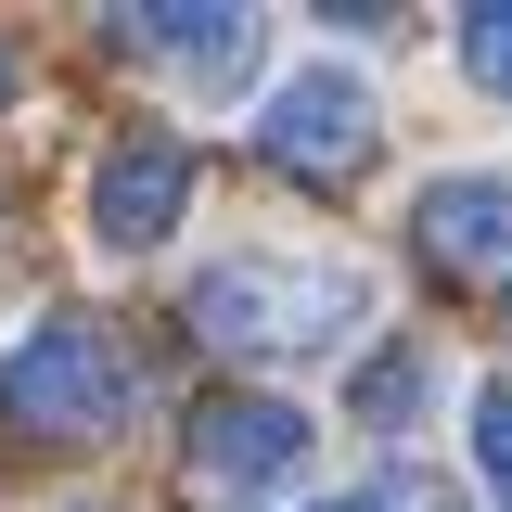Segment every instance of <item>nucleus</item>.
Returning a JSON list of instances; mask_svg holds the SVG:
<instances>
[{
    "instance_id": "f8f14e48",
    "label": "nucleus",
    "mask_w": 512,
    "mask_h": 512,
    "mask_svg": "<svg viewBox=\"0 0 512 512\" xmlns=\"http://www.w3.org/2000/svg\"><path fill=\"white\" fill-rule=\"evenodd\" d=\"M0 103H13V52H0Z\"/></svg>"
},
{
    "instance_id": "6e6552de",
    "label": "nucleus",
    "mask_w": 512,
    "mask_h": 512,
    "mask_svg": "<svg viewBox=\"0 0 512 512\" xmlns=\"http://www.w3.org/2000/svg\"><path fill=\"white\" fill-rule=\"evenodd\" d=\"M423 397H436V359L423 346H384L372 372H359V423H410Z\"/></svg>"
},
{
    "instance_id": "1a4fd4ad",
    "label": "nucleus",
    "mask_w": 512,
    "mask_h": 512,
    "mask_svg": "<svg viewBox=\"0 0 512 512\" xmlns=\"http://www.w3.org/2000/svg\"><path fill=\"white\" fill-rule=\"evenodd\" d=\"M461 77H474L487 103H512V0H487V13H461Z\"/></svg>"
},
{
    "instance_id": "0eeeda50",
    "label": "nucleus",
    "mask_w": 512,
    "mask_h": 512,
    "mask_svg": "<svg viewBox=\"0 0 512 512\" xmlns=\"http://www.w3.org/2000/svg\"><path fill=\"white\" fill-rule=\"evenodd\" d=\"M128 39H141L154 64H180V77H205V90H231V77L256 64V13H218V0H141Z\"/></svg>"
},
{
    "instance_id": "9b49d317",
    "label": "nucleus",
    "mask_w": 512,
    "mask_h": 512,
    "mask_svg": "<svg viewBox=\"0 0 512 512\" xmlns=\"http://www.w3.org/2000/svg\"><path fill=\"white\" fill-rule=\"evenodd\" d=\"M308 512H372V500H308Z\"/></svg>"
},
{
    "instance_id": "39448f33",
    "label": "nucleus",
    "mask_w": 512,
    "mask_h": 512,
    "mask_svg": "<svg viewBox=\"0 0 512 512\" xmlns=\"http://www.w3.org/2000/svg\"><path fill=\"white\" fill-rule=\"evenodd\" d=\"M308 436L320 423L295 397H205V410H192V461H205L218 487H282V474L308 461Z\"/></svg>"
},
{
    "instance_id": "f257e3e1",
    "label": "nucleus",
    "mask_w": 512,
    "mask_h": 512,
    "mask_svg": "<svg viewBox=\"0 0 512 512\" xmlns=\"http://www.w3.org/2000/svg\"><path fill=\"white\" fill-rule=\"evenodd\" d=\"M372 308V282L359 269H333V256H218L205 282H192V333L205 346H231V359H308L333 346L346 320Z\"/></svg>"
},
{
    "instance_id": "423d86ee",
    "label": "nucleus",
    "mask_w": 512,
    "mask_h": 512,
    "mask_svg": "<svg viewBox=\"0 0 512 512\" xmlns=\"http://www.w3.org/2000/svg\"><path fill=\"white\" fill-rule=\"evenodd\" d=\"M410 231H423V256H448V269H512V180L500 167H448V180H423Z\"/></svg>"
},
{
    "instance_id": "20e7f679",
    "label": "nucleus",
    "mask_w": 512,
    "mask_h": 512,
    "mask_svg": "<svg viewBox=\"0 0 512 512\" xmlns=\"http://www.w3.org/2000/svg\"><path fill=\"white\" fill-rule=\"evenodd\" d=\"M180 218H192V141H180V128H128L116 154L90 167V244L154 256Z\"/></svg>"
},
{
    "instance_id": "f03ea898",
    "label": "nucleus",
    "mask_w": 512,
    "mask_h": 512,
    "mask_svg": "<svg viewBox=\"0 0 512 512\" xmlns=\"http://www.w3.org/2000/svg\"><path fill=\"white\" fill-rule=\"evenodd\" d=\"M128 410V359L103 346V320H26L0 346V423L26 436H116Z\"/></svg>"
},
{
    "instance_id": "7ed1b4c3",
    "label": "nucleus",
    "mask_w": 512,
    "mask_h": 512,
    "mask_svg": "<svg viewBox=\"0 0 512 512\" xmlns=\"http://www.w3.org/2000/svg\"><path fill=\"white\" fill-rule=\"evenodd\" d=\"M256 154L333 192V180H359L384 154V116H372V90H359L346 64H295V77L269 90V116H256Z\"/></svg>"
},
{
    "instance_id": "9d476101",
    "label": "nucleus",
    "mask_w": 512,
    "mask_h": 512,
    "mask_svg": "<svg viewBox=\"0 0 512 512\" xmlns=\"http://www.w3.org/2000/svg\"><path fill=\"white\" fill-rule=\"evenodd\" d=\"M474 474H487V500H512V384L474 397Z\"/></svg>"
}]
</instances>
